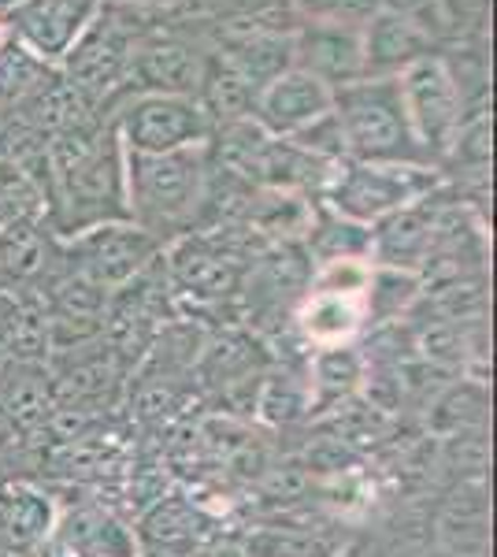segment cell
Returning <instances> with one entry per match:
<instances>
[{"instance_id":"cell-32","label":"cell","mask_w":497,"mask_h":557,"mask_svg":"<svg viewBox=\"0 0 497 557\" xmlns=\"http://www.w3.org/2000/svg\"><path fill=\"white\" fill-rule=\"evenodd\" d=\"M12 372H15V361L0 349V391H4V383L12 380Z\"/></svg>"},{"instance_id":"cell-19","label":"cell","mask_w":497,"mask_h":557,"mask_svg":"<svg viewBox=\"0 0 497 557\" xmlns=\"http://www.w3.org/2000/svg\"><path fill=\"white\" fill-rule=\"evenodd\" d=\"M475 428H490V383L479 375H449L423 409V431L427 438H446Z\"/></svg>"},{"instance_id":"cell-4","label":"cell","mask_w":497,"mask_h":557,"mask_svg":"<svg viewBox=\"0 0 497 557\" xmlns=\"http://www.w3.org/2000/svg\"><path fill=\"white\" fill-rule=\"evenodd\" d=\"M375 264L368 257L315 264L301 301L294 305L290 331L305 349L352 346L368 335V286Z\"/></svg>"},{"instance_id":"cell-14","label":"cell","mask_w":497,"mask_h":557,"mask_svg":"<svg viewBox=\"0 0 497 557\" xmlns=\"http://www.w3.org/2000/svg\"><path fill=\"white\" fill-rule=\"evenodd\" d=\"M331 108H334V89L315 83L305 71L286 67L260 86L249 120L260 131H268L271 138H297L312 123H320L323 115H331Z\"/></svg>"},{"instance_id":"cell-11","label":"cell","mask_w":497,"mask_h":557,"mask_svg":"<svg viewBox=\"0 0 497 557\" xmlns=\"http://www.w3.org/2000/svg\"><path fill=\"white\" fill-rule=\"evenodd\" d=\"M431 550L446 557H490L494 509L490 483H446L431 506Z\"/></svg>"},{"instance_id":"cell-8","label":"cell","mask_w":497,"mask_h":557,"mask_svg":"<svg viewBox=\"0 0 497 557\" xmlns=\"http://www.w3.org/2000/svg\"><path fill=\"white\" fill-rule=\"evenodd\" d=\"M175 15H157L152 23L141 26L134 38L131 67H126L123 94H186L197 97L204 78L208 52L215 38H204L194 26H183L186 20ZM120 94V97H123ZM112 108V104H108Z\"/></svg>"},{"instance_id":"cell-34","label":"cell","mask_w":497,"mask_h":557,"mask_svg":"<svg viewBox=\"0 0 497 557\" xmlns=\"http://www.w3.org/2000/svg\"><path fill=\"white\" fill-rule=\"evenodd\" d=\"M8 38V26H4V20H0V41H4Z\"/></svg>"},{"instance_id":"cell-31","label":"cell","mask_w":497,"mask_h":557,"mask_svg":"<svg viewBox=\"0 0 497 557\" xmlns=\"http://www.w3.org/2000/svg\"><path fill=\"white\" fill-rule=\"evenodd\" d=\"M194 557H241L238 546L227 543V546H204V550H197Z\"/></svg>"},{"instance_id":"cell-12","label":"cell","mask_w":497,"mask_h":557,"mask_svg":"<svg viewBox=\"0 0 497 557\" xmlns=\"http://www.w3.org/2000/svg\"><path fill=\"white\" fill-rule=\"evenodd\" d=\"M101 0H20L12 12H4L8 34L26 45L45 64L60 67V60L75 49L86 26L97 20Z\"/></svg>"},{"instance_id":"cell-36","label":"cell","mask_w":497,"mask_h":557,"mask_svg":"<svg viewBox=\"0 0 497 557\" xmlns=\"http://www.w3.org/2000/svg\"><path fill=\"white\" fill-rule=\"evenodd\" d=\"M138 557H152V554H138Z\"/></svg>"},{"instance_id":"cell-20","label":"cell","mask_w":497,"mask_h":557,"mask_svg":"<svg viewBox=\"0 0 497 557\" xmlns=\"http://www.w3.org/2000/svg\"><path fill=\"white\" fill-rule=\"evenodd\" d=\"M60 524V513L52 498L30 483H15V487L0 491V546L12 554L34 550V546L49 543Z\"/></svg>"},{"instance_id":"cell-13","label":"cell","mask_w":497,"mask_h":557,"mask_svg":"<svg viewBox=\"0 0 497 557\" xmlns=\"http://www.w3.org/2000/svg\"><path fill=\"white\" fill-rule=\"evenodd\" d=\"M290 67L312 75L327 89H341L364 78V45L360 26L327 23V20H297L290 30Z\"/></svg>"},{"instance_id":"cell-27","label":"cell","mask_w":497,"mask_h":557,"mask_svg":"<svg viewBox=\"0 0 497 557\" xmlns=\"http://www.w3.org/2000/svg\"><path fill=\"white\" fill-rule=\"evenodd\" d=\"M420 294H423L420 275L394 272V268H375L372 286H368V331L409 320Z\"/></svg>"},{"instance_id":"cell-26","label":"cell","mask_w":497,"mask_h":557,"mask_svg":"<svg viewBox=\"0 0 497 557\" xmlns=\"http://www.w3.org/2000/svg\"><path fill=\"white\" fill-rule=\"evenodd\" d=\"M52 75H57V67L45 64L41 57H34L12 34L0 41V101L12 108V112H20Z\"/></svg>"},{"instance_id":"cell-22","label":"cell","mask_w":497,"mask_h":557,"mask_svg":"<svg viewBox=\"0 0 497 557\" xmlns=\"http://www.w3.org/2000/svg\"><path fill=\"white\" fill-rule=\"evenodd\" d=\"M15 115H20L23 123H30V127H38L41 134H49V138L67 134V131H78V127H89V123L101 120L97 104L89 101L83 89L71 86L67 78L60 75V67H57V75H52L49 83H45Z\"/></svg>"},{"instance_id":"cell-3","label":"cell","mask_w":497,"mask_h":557,"mask_svg":"<svg viewBox=\"0 0 497 557\" xmlns=\"http://www.w3.org/2000/svg\"><path fill=\"white\" fill-rule=\"evenodd\" d=\"M334 120L346 160L364 164H427L412 134L397 78H357L334 89ZM431 168V164H427Z\"/></svg>"},{"instance_id":"cell-30","label":"cell","mask_w":497,"mask_h":557,"mask_svg":"<svg viewBox=\"0 0 497 557\" xmlns=\"http://www.w3.org/2000/svg\"><path fill=\"white\" fill-rule=\"evenodd\" d=\"M101 4L131 8V12H146V15H175L194 4V0H101Z\"/></svg>"},{"instance_id":"cell-2","label":"cell","mask_w":497,"mask_h":557,"mask_svg":"<svg viewBox=\"0 0 497 557\" xmlns=\"http://www.w3.org/2000/svg\"><path fill=\"white\" fill-rule=\"evenodd\" d=\"M208 183V146L164 152V157H134L126 152V212L138 231L167 242L197 231Z\"/></svg>"},{"instance_id":"cell-21","label":"cell","mask_w":497,"mask_h":557,"mask_svg":"<svg viewBox=\"0 0 497 557\" xmlns=\"http://www.w3.org/2000/svg\"><path fill=\"white\" fill-rule=\"evenodd\" d=\"M60 242L45 223H20L0 231V286L4 290H34L57 264Z\"/></svg>"},{"instance_id":"cell-9","label":"cell","mask_w":497,"mask_h":557,"mask_svg":"<svg viewBox=\"0 0 497 557\" xmlns=\"http://www.w3.org/2000/svg\"><path fill=\"white\" fill-rule=\"evenodd\" d=\"M152 20H157V15L101 4L97 20L86 26V34L75 41V49L60 60V75L75 89H83L89 101L97 104L101 120H104L108 104H112L126 86L134 38H138L141 26Z\"/></svg>"},{"instance_id":"cell-25","label":"cell","mask_w":497,"mask_h":557,"mask_svg":"<svg viewBox=\"0 0 497 557\" xmlns=\"http://www.w3.org/2000/svg\"><path fill=\"white\" fill-rule=\"evenodd\" d=\"M0 160L30 178V183L41 190L45 205H49V186H52L49 134H41L38 127H30V123H23L20 115H15L8 127H0Z\"/></svg>"},{"instance_id":"cell-29","label":"cell","mask_w":497,"mask_h":557,"mask_svg":"<svg viewBox=\"0 0 497 557\" xmlns=\"http://www.w3.org/2000/svg\"><path fill=\"white\" fill-rule=\"evenodd\" d=\"M297 20H327L364 26L383 8V0H290Z\"/></svg>"},{"instance_id":"cell-1","label":"cell","mask_w":497,"mask_h":557,"mask_svg":"<svg viewBox=\"0 0 497 557\" xmlns=\"http://www.w3.org/2000/svg\"><path fill=\"white\" fill-rule=\"evenodd\" d=\"M52 186L45 227L57 242L104 223H131L126 212V152L104 120L49 138Z\"/></svg>"},{"instance_id":"cell-23","label":"cell","mask_w":497,"mask_h":557,"mask_svg":"<svg viewBox=\"0 0 497 557\" xmlns=\"http://www.w3.org/2000/svg\"><path fill=\"white\" fill-rule=\"evenodd\" d=\"M57 532L63 543L71 546V554L83 557H138V532L126 528L123 520H115L112 509H78L75 517H67L63 524H57Z\"/></svg>"},{"instance_id":"cell-33","label":"cell","mask_w":497,"mask_h":557,"mask_svg":"<svg viewBox=\"0 0 497 557\" xmlns=\"http://www.w3.org/2000/svg\"><path fill=\"white\" fill-rule=\"evenodd\" d=\"M341 557H386V554H383V550H372V554H360L357 539H352V543H349V550H346V554H341Z\"/></svg>"},{"instance_id":"cell-7","label":"cell","mask_w":497,"mask_h":557,"mask_svg":"<svg viewBox=\"0 0 497 557\" xmlns=\"http://www.w3.org/2000/svg\"><path fill=\"white\" fill-rule=\"evenodd\" d=\"M401 83V101L409 112L412 134L420 141V152L431 168H442V160L449 157L457 134L464 131L468 115L479 108L468 101L464 78L457 75V67L449 64L446 52H431V57L415 60L409 71L397 75Z\"/></svg>"},{"instance_id":"cell-28","label":"cell","mask_w":497,"mask_h":557,"mask_svg":"<svg viewBox=\"0 0 497 557\" xmlns=\"http://www.w3.org/2000/svg\"><path fill=\"white\" fill-rule=\"evenodd\" d=\"M45 212L49 205L38 186L0 160V231L20 227V223H45Z\"/></svg>"},{"instance_id":"cell-6","label":"cell","mask_w":497,"mask_h":557,"mask_svg":"<svg viewBox=\"0 0 497 557\" xmlns=\"http://www.w3.org/2000/svg\"><path fill=\"white\" fill-rule=\"evenodd\" d=\"M104 123L115 131L123 152L134 157H164L208 146L215 131L204 104L186 94H123L104 112Z\"/></svg>"},{"instance_id":"cell-15","label":"cell","mask_w":497,"mask_h":557,"mask_svg":"<svg viewBox=\"0 0 497 557\" xmlns=\"http://www.w3.org/2000/svg\"><path fill=\"white\" fill-rule=\"evenodd\" d=\"M442 201H446V178H442L438 190H431L427 197H420V201L405 205V209L390 212L386 220H378L372 227V246H368L372 264L420 275Z\"/></svg>"},{"instance_id":"cell-16","label":"cell","mask_w":497,"mask_h":557,"mask_svg":"<svg viewBox=\"0 0 497 557\" xmlns=\"http://www.w3.org/2000/svg\"><path fill=\"white\" fill-rule=\"evenodd\" d=\"M360 45H364V78H397L415 60L438 52V41L394 8H378L372 20L360 26Z\"/></svg>"},{"instance_id":"cell-10","label":"cell","mask_w":497,"mask_h":557,"mask_svg":"<svg viewBox=\"0 0 497 557\" xmlns=\"http://www.w3.org/2000/svg\"><path fill=\"white\" fill-rule=\"evenodd\" d=\"M60 257L71 272L89 278L97 290L112 298L123 286L138 283L141 275L157 268L160 246L134 223H104V227H94L78 238L60 242Z\"/></svg>"},{"instance_id":"cell-5","label":"cell","mask_w":497,"mask_h":557,"mask_svg":"<svg viewBox=\"0 0 497 557\" xmlns=\"http://www.w3.org/2000/svg\"><path fill=\"white\" fill-rule=\"evenodd\" d=\"M442 186V172L427 164H364V160H341L315 201L341 220L372 231L378 220L405 205L420 201Z\"/></svg>"},{"instance_id":"cell-18","label":"cell","mask_w":497,"mask_h":557,"mask_svg":"<svg viewBox=\"0 0 497 557\" xmlns=\"http://www.w3.org/2000/svg\"><path fill=\"white\" fill-rule=\"evenodd\" d=\"M368 380V357L360 343L352 346H327L309 349L305 357V383H309V420L331 417L341 406L357 401L364 394Z\"/></svg>"},{"instance_id":"cell-17","label":"cell","mask_w":497,"mask_h":557,"mask_svg":"<svg viewBox=\"0 0 497 557\" xmlns=\"http://www.w3.org/2000/svg\"><path fill=\"white\" fill-rule=\"evenodd\" d=\"M349 543L352 535L331 520H260L234 539L241 557H341Z\"/></svg>"},{"instance_id":"cell-35","label":"cell","mask_w":497,"mask_h":557,"mask_svg":"<svg viewBox=\"0 0 497 557\" xmlns=\"http://www.w3.org/2000/svg\"><path fill=\"white\" fill-rule=\"evenodd\" d=\"M423 557H446V554H438V550H427V554H423Z\"/></svg>"},{"instance_id":"cell-24","label":"cell","mask_w":497,"mask_h":557,"mask_svg":"<svg viewBox=\"0 0 497 557\" xmlns=\"http://www.w3.org/2000/svg\"><path fill=\"white\" fill-rule=\"evenodd\" d=\"M435 443V469L442 483H483L490 472V428L457 431Z\"/></svg>"}]
</instances>
